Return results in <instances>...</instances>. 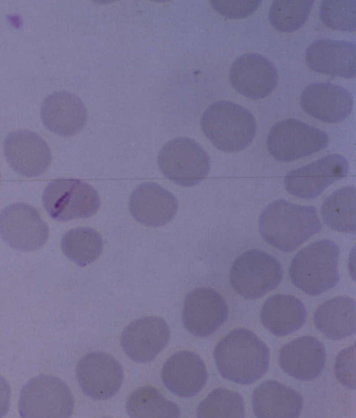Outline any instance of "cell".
Listing matches in <instances>:
<instances>
[{
  "mask_svg": "<svg viewBox=\"0 0 356 418\" xmlns=\"http://www.w3.org/2000/svg\"><path fill=\"white\" fill-rule=\"evenodd\" d=\"M213 357L223 378L250 385L268 371L270 353L266 344L253 332L239 328L230 331L217 343Z\"/></svg>",
  "mask_w": 356,
  "mask_h": 418,
  "instance_id": "6da1fadb",
  "label": "cell"
},
{
  "mask_svg": "<svg viewBox=\"0 0 356 418\" xmlns=\"http://www.w3.org/2000/svg\"><path fill=\"white\" fill-rule=\"evenodd\" d=\"M322 227L317 209L284 199L266 206L259 218V231L268 244L283 252H292Z\"/></svg>",
  "mask_w": 356,
  "mask_h": 418,
  "instance_id": "7a4b0ae2",
  "label": "cell"
},
{
  "mask_svg": "<svg viewBox=\"0 0 356 418\" xmlns=\"http://www.w3.org/2000/svg\"><path fill=\"white\" fill-rule=\"evenodd\" d=\"M200 125L210 142L227 153L237 152L248 147L257 130L255 119L248 109L226 100L209 106L202 114Z\"/></svg>",
  "mask_w": 356,
  "mask_h": 418,
  "instance_id": "3957f363",
  "label": "cell"
},
{
  "mask_svg": "<svg viewBox=\"0 0 356 418\" xmlns=\"http://www.w3.org/2000/svg\"><path fill=\"white\" fill-rule=\"evenodd\" d=\"M339 246L322 239L302 248L293 258L289 270L292 283L309 296H318L339 281Z\"/></svg>",
  "mask_w": 356,
  "mask_h": 418,
  "instance_id": "277c9868",
  "label": "cell"
},
{
  "mask_svg": "<svg viewBox=\"0 0 356 418\" xmlns=\"http://www.w3.org/2000/svg\"><path fill=\"white\" fill-rule=\"evenodd\" d=\"M283 270L280 262L259 249H251L238 256L229 272L232 289L245 299H257L278 287Z\"/></svg>",
  "mask_w": 356,
  "mask_h": 418,
  "instance_id": "5b68a950",
  "label": "cell"
},
{
  "mask_svg": "<svg viewBox=\"0 0 356 418\" xmlns=\"http://www.w3.org/2000/svg\"><path fill=\"white\" fill-rule=\"evenodd\" d=\"M74 405L65 383L56 376L41 374L22 387L19 412L24 418H67L72 415Z\"/></svg>",
  "mask_w": 356,
  "mask_h": 418,
  "instance_id": "8992f818",
  "label": "cell"
},
{
  "mask_svg": "<svg viewBox=\"0 0 356 418\" xmlns=\"http://www.w3.org/2000/svg\"><path fill=\"white\" fill-rule=\"evenodd\" d=\"M158 164L163 175L182 186L200 183L209 174L210 159L202 147L188 137H177L161 149Z\"/></svg>",
  "mask_w": 356,
  "mask_h": 418,
  "instance_id": "52a82bcc",
  "label": "cell"
},
{
  "mask_svg": "<svg viewBox=\"0 0 356 418\" xmlns=\"http://www.w3.org/2000/svg\"><path fill=\"white\" fill-rule=\"evenodd\" d=\"M328 143L329 137L325 131L294 118L275 123L266 140L268 152L282 162L310 156L325 149Z\"/></svg>",
  "mask_w": 356,
  "mask_h": 418,
  "instance_id": "ba28073f",
  "label": "cell"
},
{
  "mask_svg": "<svg viewBox=\"0 0 356 418\" xmlns=\"http://www.w3.org/2000/svg\"><path fill=\"white\" fill-rule=\"evenodd\" d=\"M44 207L58 221L88 218L95 214L101 204L96 189L77 179H58L49 182L42 194Z\"/></svg>",
  "mask_w": 356,
  "mask_h": 418,
  "instance_id": "9c48e42d",
  "label": "cell"
},
{
  "mask_svg": "<svg viewBox=\"0 0 356 418\" xmlns=\"http://www.w3.org/2000/svg\"><path fill=\"white\" fill-rule=\"evenodd\" d=\"M0 236L15 250L33 251L47 242L49 227L35 208L17 202L0 213Z\"/></svg>",
  "mask_w": 356,
  "mask_h": 418,
  "instance_id": "30bf717a",
  "label": "cell"
},
{
  "mask_svg": "<svg viewBox=\"0 0 356 418\" xmlns=\"http://www.w3.org/2000/svg\"><path fill=\"white\" fill-rule=\"evenodd\" d=\"M348 170V163L343 156L330 154L289 172L284 177V187L293 196L314 199L330 184L345 177Z\"/></svg>",
  "mask_w": 356,
  "mask_h": 418,
  "instance_id": "8fae6325",
  "label": "cell"
},
{
  "mask_svg": "<svg viewBox=\"0 0 356 418\" xmlns=\"http://www.w3.org/2000/svg\"><path fill=\"white\" fill-rule=\"evenodd\" d=\"M228 312L227 303L219 292L210 287H198L186 296L181 318L191 334L206 337L225 322Z\"/></svg>",
  "mask_w": 356,
  "mask_h": 418,
  "instance_id": "7c38bea8",
  "label": "cell"
},
{
  "mask_svg": "<svg viewBox=\"0 0 356 418\" xmlns=\"http://www.w3.org/2000/svg\"><path fill=\"white\" fill-rule=\"evenodd\" d=\"M76 376L86 395L95 400H105L118 392L124 372L113 356L98 351L81 357L76 367Z\"/></svg>",
  "mask_w": 356,
  "mask_h": 418,
  "instance_id": "4fadbf2b",
  "label": "cell"
},
{
  "mask_svg": "<svg viewBox=\"0 0 356 418\" xmlns=\"http://www.w3.org/2000/svg\"><path fill=\"white\" fill-rule=\"evenodd\" d=\"M3 151L10 167L28 177L44 174L52 159L51 150L45 140L27 129L10 133L4 140Z\"/></svg>",
  "mask_w": 356,
  "mask_h": 418,
  "instance_id": "5bb4252c",
  "label": "cell"
},
{
  "mask_svg": "<svg viewBox=\"0 0 356 418\" xmlns=\"http://www.w3.org/2000/svg\"><path fill=\"white\" fill-rule=\"evenodd\" d=\"M170 337V328L164 319L145 316L133 321L124 328L121 345L131 360L145 363L154 360L165 348Z\"/></svg>",
  "mask_w": 356,
  "mask_h": 418,
  "instance_id": "9a60e30c",
  "label": "cell"
},
{
  "mask_svg": "<svg viewBox=\"0 0 356 418\" xmlns=\"http://www.w3.org/2000/svg\"><path fill=\"white\" fill-rule=\"evenodd\" d=\"M278 74L273 63L255 53L238 57L229 70L232 87L241 95L252 99H261L270 95L277 83Z\"/></svg>",
  "mask_w": 356,
  "mask_h": 418,
  "instance_id": "2e32d148",
  "label": "cell"
},
{
  "mask_svg": "<svg viewBox=\"0 0 356 418\" xmlns=\"http://www.w3.org/2000/svg\"><path fill=\"white\" fill-rule=\"evenodd\" d=\"M300 105L307 114L317 120L337 123L350 114L353 99L342 86L330 82H316L303 90Z\"/></svg>",
  "mask_w": 356,
  "mask_h": 418,
  "instance_id": "e0dca14e",
  "label": "cell"
},
{
  "mask_svg": "<svg viewBox=\"0 0 356 418\" xmlns=\"http://www.w3.org/2000/svg\"><path fill=\"white\" fill-rule=\"evenodd\" d=\"M161 376L165 387L174 394L189 398L199 393L207 380L203 360L189 351H177L164 363Z\"/></svg>",
  "mask_w": 356,
  "mask_h": 418,
  "instance_id": "ac0fdd59",
  "label": "cell"
},
{
  "mask_svg": "<svg viewBox=\"0 0 356 418\" xmlns=\"http://www.w3.org/2000/svg\"><path fill=\"white\" fill-rule=\"evenodd\" d=\"M129 209L139 223L149 227L162 226L177 214L178 202L170 191L154 182H145L131 193Z\"/></svg>",
  "mask_w": 356,
  "mask_h": 418,
  "instance_id": "d6986e66",
  "label": "cell"
},
{
  "mask_svg": "<svg viewBox=\"0 0 356 418\" xmlns=\"http://www.w3.org/2000/svg\"><path fill=\"white\" fill-rule=\"evenodd\" d=\"M305 61L315 72L345 79L355 76L354 42L318 39L307 48Z\"/></svg>",
  "mask_w": 356,
  "mask_h": 418,
  "instance_id": "ffe728a7",
  "label": "cell"
},
{
  "mask_svg": "<svg viewBox=\"0 0 356 418\" xmlns=\"http://www.w3.org/2000/svg\"><path fill=\"white\" fill-rule=\"evenodd\" d=\"M279 364L290 376L309 381L323 372L326 352L323 343L312 336H302L285 344L279 353Z\"/></svg>",
  "mask_w": 356,
  "mask_h": 418,
  "instance_id": "44dd1931",
  "label": "cell"
},
{
  "mask_svg": "<svg viewBox=\"0 0 356 418\" xmlns=\"http://www.w3.org/2000/svg\"><path fill=\"white\" fill-rule=\"evenodd\" d=\"M40 115L43 124L50 131L63 137L79 133L88 118L81 99L65 90L48 95L42 102Z\"/></svg>",
  "mask_w": 356,
  "mask_h": 418,
  "instance_id": "7402d4cb",
  "label": "cell"
},
{
  "mask_svg": "<svg viewBox=\"0 0 356 418\" xmlns=\"http://www.w3.org/2000/svg\"><path fill=\"white\" fill-rule=\"evenodd\" d=\"M254 414L259 418L298 417L303 400L295 389L274 380L260 383L252 396Z\"/></svg>",
  "mask_w": 356,
  "mask_h": 418,
  "instance_id": "603a6c76",
  "label": "cell"
},
{
  "mask_svg": "<svg viewBox=\"0 0 356 418\" xmlns=\"http://www.w3.org/2000/svg\"><path fill=\"white\" fill-rule=\"evenodd\" d=\"M260 318L269 332L275 336L283 337L297 331L304 325L307 310L297 297L279 294L265 301Z\"/></svg>",
  "mask_w": 356,
  "mask_h": 418,
  "instance_id": "cb8c5ba5",
  "label": "cell"
},
{
  "mask_svg": "<svg viewBox=\"0 0 356 418\" xmlns=\"http://www.w3.org/2000/svg\"><path fill=\"white\" fill-rule=\"evenodd\" d=\"M316 328L330 339H341L355 333V301L346 296L332 298L315 310Z\"/></svg>",
  "mask_w": 356,
  "mask_h": 418,
  "instance_id": "d4e9b609",
  "label": "cell"
},
{
  "mask_svg": "<svg viewBox=\"0 0 356 418\" xmlns=\"http://www.w3.org/2000/svg\"><path fill=\"white\" fill-rule=\"evenodd\" d=\"M324 223L337 232H355V187L343 186L330 195L321 209Z\"/></svg>",
  "mask_w": 356,
  "mask_h": 418,
  "instance_id": "484cf974",
  "label": "cell"
},
{
  "mask_svg": "<svg viewBox=\"0 0 356 418\" xmlns=\"http://www.w3.org/2000/svg\"><path fill=\"white\" fill-rule=\"evenodd\" d=\"M126 410L133 418H177L179 407L152 386L140 387L129 396Z\"/></svg>",
  "mask_w": 356,
  "mask_h": 418,
  "instance_id": "4316f807",
  "label": "cell"
},
{
  "mask_svg": "<svg viewBox=\"0 0 356 418\" xmlns=\"http://www.w3.org/2000/svg\"><path fill=\"white\" fill-rule=\"evenodd\" d=\"M104 247L101 234L91 227L74 228L67 232L61 240L64 255L80 266L97 260Z\"/></svg>",
  "mask_w": 356,
  "mask_h": 418,
  "instance_id": "83f0119b",
  "label": "cell"
},
{
  "mask_svg": "<svg viewBox=\"0 0 356 418\" xmlns=\"http://www.w3.org/2000/svg\"><path fill=\"white\" fill-rule=\"evenodd\" d=\"M196 415L200 418L244 417V401L235 391L216 388L199 404Z\"/></svg>",
  "mask_w": 356,
  "mask_h": 418,
  "instance_id": "f1b7e54d",
  "label": "cell"
},
{
  "mask_svg": "<svg viewBox=\"0 0 356 418\" xmlns=\"http://www.w3.org/2000/svg\"><path fill=\"white\" fill-rule=\"evenodd\" d=\"M313 3L312 0H275L269 9V21L278 31H296L307 22Z\"/></svg>",
  "mask_w": 356,
  "mask_h": 418,
  "instance_id": "f546056e",
  "label": "cell"
},
{
  "mask_svg": "<svg viewBox=\"0 0 356 418\" xmlns=\"http://www.w3.org/2000/svg\"><path fill=\"white\" fill-rule=\"evenodd\" d=\"M355 0H324L319 10L322 22L327 27L339 31L355 30Z\"/></svg>",
  "mask_w": 356,
  "mask_h": 418,
  "instance_id": "4dcf8cb0",
  "label": "cell"
},
{
  "mask_svg": "<svg viewBox=\"0 0 356 418\" xmlns=\"http://www.w3.org/2000/svg\"><path fill=\"white\" fill-rule=\"evenodd\" d=\"M211 6L220 15L229 19H240L252 14L260 5V0H212Z\"/></svg>",
  "mask_w": 356,
  "mask_h": 418,
  "instance_id": "1f68e13d",
  "label": "cell"
},
{
  "mask_svg": "<svg viewBox=\"0 0 356 418\" xmlns=\"http://www.w3.org/2000/svg\"><path fill=\"white\" fill-rule=\"evenodd\" d=\"M334 373L344 386L355 388V345L343 349L337 356Z\"/></svg>",
  "mask_w": 356,
  "mask_h": 418,
  "instance_id": "d6a6232c",
  "label": "cell"
},
{
  "mask_svg": "<svg viewBox=\"0 0 356 418\" xmlns=\"http://www.w3.org/2000/svg\"><path fill=\"white\" fill-rule=\"evenodd\" d=\"M10 393L9 383L0 375V417L6 415L9 410Z\"/></svg>",
  "mask_w": 356,
  "mask_h": 418,
  "instance_id": "836d02e7",
  "label": "cell"
}]
</instances>
